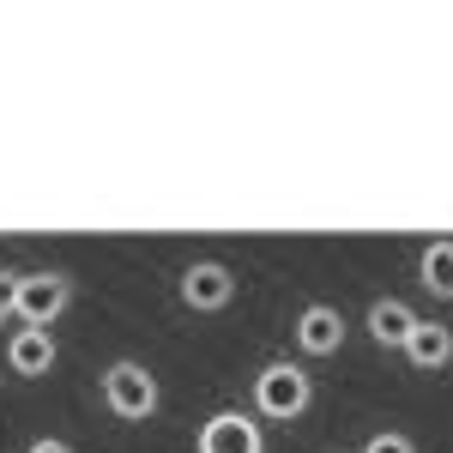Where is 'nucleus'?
Listing matches in <instances>:
<instances>
[{
    "label": "nucleus",
    "mask_w": 453,
    "mask_h": 453,
    "mask_svg": "<svg viewBox=\"0 0 453 453\" xmlns=\"http://www.w3.org/2000/svg\"><path fill=\"white\" fill-rule=\"evenodd\" d=\"M314 405V381H309V369H296V363H266L260 375H254V411L260 418H273V423H296L303 411Z\"/></svg>",
    "instance_id": "nucleus-1"
},
{
    "label": "nucleus",
    "mask_w": 453,
    "mask_h": 453,
    "mask_svg": "<svg viewBox=\"0 0 453 453\" xmlns=\"http://www.w3.org/2000/svg\"><path fill=\"white\" fill-rule=\"evenodd\" d=\"M157 375L145 369V363H134V357H121V363H109L104 369V405H109V418H121V423H145L151 411H157Z\"/></svg>",
    "instance_id": "nucleus-2"
},
{
    "label": "nucleus",
    "mask_w": 453,
    "mask_h": 453,
    "mask_svg": "<svg viewBox=\"0 0 453 453\" xmlns=\"http://www.w3.org/2000/svg\"><path fill=\"white\" fill-rule=\"evenodd\" d=\"M67 309H73V279L67 273H31V279H19V309H12L19 326H42V333H49Z\"/></svg>",
    "instance_id": "nucleus-3"
},
{
    "label": "nucleus",
    "mask_w": 453,
    "mask_h": 453,
    "mask_svg": "<svg viewBox=\"0 0 453 453\" xmlns=\"http://www.w3.org/2000/svg\"><path fill=\"white\" fill-rule=\"evenodd\" d=\"M194 453H266V435L248 411H211L194 435Z\"/></svg>",
    "instance_id": "nucleus-4"
},
{
    "label": "nucleus",
    "mask_w": 453,
    "mask_h": 453,
    "mask_svg": "<svg viewBox=\"0 0 453 453\" xmlns=\"http://www.w3.org/2000/svg\"><path fill=\"white\" fill-rule=\"evenodd\" d=\"M181 303L200 314H218L236 303V273L224 266V260H194L188 273H181Z\"/></svg>",
    "instance_id": "nucleus-5"
},
{
    "label": "nucleus",
    "mask_w": 453,
    "mask_h": 453,
    "mask_svg": "<svg viewBox=\"0 0 453 453\" xmlns=\"http://www.w3.org/2000/svg\"><path fill=\"white\" fill-rule=\"evenodd\" d=\"M296 350L303 357H339L345 350V314L333 303H309L296 314Z\"/></svg>",
    "instance_id": "nucleus-6"
},
{
    "label": "nucleus",
    "mask_w": 453,
    "mask_h": 453,
    "mask_svg": "<svg viewBox=\"0 0 453 453\" xmlns=\"http://www.w3.org/2000/svg\"><path fill=\"white\" fill-rule=\"evenodd\" d=\"M405 363H411L418 375H441V369L453 363V326H441V320H418L411 339H405Z\"/></svg>",
    "instance_id": "nucleus-7"
},
{
    "label": "nucleus",
    "mask_w": 453,
    "mask_h": 453,
    "mask_svg": "<svg viewBox=\"0 0 453 453\" xmlns=\"http://www.w3.org/2000/svg\"><path fill=\"white\" fill-rule=\"evenodd\" d=\"M55 333H42V326H19L12 339H6V369L12 375H49L55 369Z\"/></svg>",
    "instance_id": "nucleus-8"
},
{
    "label": "nucleus",
    "mask_w": 453,
    "mask_h": 453,
    "mask_svg": "<svg viewBox=\"0 0 453 453\" xmlns=\"http://www.w3.org/2000/svg\"><path fill=\"white\" fill-rule=\"evenodd\" d=\"M423 314H411V303H399V296H375L369 303V339L381 350H405L411 339V326H418Z\"/></svg>",
    "instance_id": "nucleus-9"
},
{
    "label": "nucleus",
    "mask_w": 453,
    "mask_h": 453,
    "mask_svg": "<svg viewBox=\"0 0 453 453\" xmlns=\"http://www.w3.org/2000/svg\"><path fill=\"white\" fill-rule=\"evenodd\" d=\"M418 284L435 303H453V242H429L418 254Z\"/></svg>",
    "instance_id": "nucleus-10"
},
{
    "label": "nucleus",
    "mask_w": 453,
    "mask_h": 453,
    "mask_svg": "<svg viewBox=\"0 0 453 453\" xmlns=\"http://www.w3.org/2000/svg\"><path fill=\"white\" fill-rule=\"evenodd\" d=\"M363 453H418V448H411V435H393V429H387V435H369Z\"/></svg>",
    "instance_id": "nucleus-11"
},
{
    "label": "nucleus",
    "mask_w": 453,
    "mask_h": 453,
    "mask_svg": "<svg viewBox=\"0 0 453 453\" xmlns=\"http://www.w3.org/2000/svg\"><path fill=\"white\" fill-rule=\"evenodd\" d=\"M12 309H19V273H0V326L12 320Z\"/></svg>",
    "instance_id": "nucleus-12"
},
{
    "label": "nucleus",
    "mask_w": 453,
    "mask_h": 453,
    "mask_svg": "<svg viewBox=\"0 0 453 453\" xmlns=\"http://www.w3.org/2000/svg\"><path fill=\"white\" fill-rule=\"evenodd\" d=\"M25 453H73V448H67V441H55V435H42V441H31Z\"/></svg>",
    "instance_id": "nucleus-13"
}]
</instances>
